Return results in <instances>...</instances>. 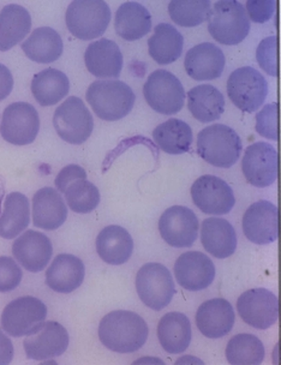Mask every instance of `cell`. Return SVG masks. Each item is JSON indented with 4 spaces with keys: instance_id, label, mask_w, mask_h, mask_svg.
<instances>
[{
    "instance_id": "27",
    "label": "cell",
    "mask_w": 281,
    "mask_h": 365,
    "mask_svg": "<svg viewBox=\"0 0 281 365\" xmlns=\"http://www.w3.org/2000/svg\"><path fill=\"white\" fill-rule=\"evenodd\" d=\"M114 29L123 40L136 41L152 29V16L140 3L126 1L116 12Z\"/></svg>"
},
{
    "instance_id": "12",
    "label": "cell",
    "mask_w": 281,
    "mask_h": 365,
    "mask_svg": "<svg viewBox=\"0 0 281 365\" xmlns=\"http://www.w3.org/2000/svg\"><path fill=\"white\" fill-rule=\"evenodd\" d=\"M237 310L245 324L260 331L272 327L279 319L277 296L267 289H252L242 293L237 301Z\"/></svg>"
},
{
    "instance_id": "38",
    "label": "cell",
    "mask_w": 281,
    "mask_h": 365,
    "mask_svg": "<svg viewBox=\"0 0 281 365\" xmlns=\"http://www.w3.org/2000/svg\"><path fill=\"white\" fill-rule=\"evenodd\" d=\"M70 210L78 214L91 213L100 203L99 189L87 178L73 180L64 192Z\"/></svg>"
},
{
    "instance_id": "23",
    "label": "cell",
    "mask_w": 281,
    "mask_h": 365,
    "mask_svg": "<svg viewBox=\"0 0 281 365\" xmlns=\"http://www.w3.org/2000/svg\"><path fill=\"white\" fill-rule=\"evenodd\" d=\"M86 268L82 259L70 254H61L46 270V285L58 293H71L84 280Z\"/></svg>"
},
{
    "instance_id": "3",
    "label": "cell",
    "mask_w": 281,
    "mask_h": 365,
    "mask_svg": "<svg viewBox=\"0 0 281 365\" xmlns=\"http://www.w3.org/2000/svg\"><path fill=\"white\" fill-rule=\"evenodd\" d=\"M242 148L240 137L230 126L215 124L198 133V155L214 168H232L240 160Z\"/></svg>"
},
{
    "instance_id": "2",
    "label": "cell",
    "mask_w": 281,
    "mask_h": 365,
    "mask_svg": "<svg viewBox=\"0 0 281 365\" xmlns=\"http://www.w3.org/2000/svg\"><path fill=\"white\" fill-rule=\"evenodd\" d=\"M87 101L94 113L106 122H117L131 112L136 96L122 81H96L88 87Z\"/></svg>"
},
{
    "instance_id": "41",
    "label": "cell",
    "mask_w": 281,
    "mask_h": 365,
    "mask_svg": "<svg viewBox=\"0 0 281 365\" xmlns=\"http://www.w3.org/2000/svg\"><path fill=\"white\" fill-rule=\"evenodd\" d=\"M256 58L260 66L268 75L277 77V36H270L261 41L256 51Z\"/></svg>"
},
{
    "instance_id": "17",
    "label": "cell",
    "mask_w": 281,
    "mask_h": 365,
    "mask_svg": "<svg viewBox=\"0 0 281 365\" xmlns=\"http://www.w3.org/2000/svg\"><path fill=\"white\" fill-rule=\"evenodd\" d=\"M175 277L183 289L198 292L212 285L215 266L208 256L200 251H188L175 261Z\"/></svg>"
},
{
    "instance_id": "31",
    "label": "cell",
    "mask_w": 281,
    "mask_h": 365,
    "mask_svg": "<svg viewBox=\"0 0 281 365\" xmlns=\"http://www.w3.org/2000/svg\"><path fill=\"white\" fill-rule=\"evenodd\" d=\"M22 50L31 61L39 64H51L63 54L64 45L61 35L48 27L35 29L22 43Z\"/></svg>"
},
{
    "instance_id": "25",
    "label": "cell",
    "mask_w": 281,
    "mask_h": 365,
    "mask_svg": "<svg viewBox=\"0 0 281 365\" xmlns=\"http://www.w3.org/2000/svg\"><path fill=\"white\" fill-rule=\"evenodd\" d=\"M96 252L103 262L112 266H121L129 261L133 255V237L126 228L118 225H110L100 231L96 240Z\"/></svg>"
},
{
    "instance_id": "33",
    "label": "cell",
    "mask_w": 281,
    "mask_h": 365,
    "mask_svg": "<svg viewBox=\"0 0 281 365\" xmlns=\"http://www.w3.org/2000/svg\"><path fill=\"white\" fill-rule=\"evenodd\" d=\"M153 138L163 152L171 155L189 152L194 141L190 125L177 118L168 119V122L156 126Z\"/></svg>"
},
{
    "instance_id": "22",
    "label": "cell",
    "mask_w": 281,
    "mask_h": 365,
    "mask_svg": "<svg viewBox=\"0 0 281 365\" xmlns=\"http://www.w3.org/2000/svg\"><path fill=\"white\" fill-rule=\"evenodd\" d=\"M84 63L91 75L100 78H117L122 73L123 54L112 40L100 38L91 42L84 53Z\"/></svg>"
},
{
    "instance_id": "37",
    "label": "cell",
    "mask_w": 281,
    "mask_h": 365,
    "mask_svg": "<svg viewBox=\"0 0 281 365\" xmlns=\"http://www.w3.org/2000/svg\"><path fill=\"white\" fill-rule=\"evenodd\" d=\"M212 4L208 0H172L168 14L180 27H196L208 19Z\"/></svg>"
},
{
    "instance_id": "39",
    "label": "cell",
    "mask_w": 281,
    "mask_h": 365,
    "mask_svg": "<svg viewBox=\"0 0 281 365\" xmlns=\"http://www.w3.org/2000/svg\"><path fill=\"white\" fill-rule=\"evenodd\" d=\"M22 269L15 259L0 256V292H10L19 287L22 282Z\"/></svg>"
},
{
    "instance_id": "11",
    "label": "cell",
    "mask_w": 281,
    "mask_h": 365,
    "mask_svg": "<svg viewBox=\"0 0 281 365\" xmlns=\"http://www.w3.org/2000/svg\"><path fill=\"white\" fill-rule=\"evenodd\" d=\"M39 130L38 110L31 103H14L5 108L0 133L10 145H31L38 136Z\"/></svg>"
},
{
    "instance_id": "9",
    "label": "cell",
    "mask_w": 281,
    "mask_h": 365,
    "mask_svg": "<svg viewBox=\"0 0 281 365\" xmlns=\"http://www.w3.org/2000/svg\"><path fill=\"white\" fill-rule=\"evenodd\" d=\"M145 101L153 110L163 115H173L182 110L185 91L180 81L168 70H155L143 86Z\"/></svg>"
},
{
    "instance_id": "26",
    "label": "cell",
    "mask_w": 281,
    "mask_h": 365,
    "mask_svg": "<svg viewBox=\"0 0 281 365\" xmlns=\"http://www.w3.org/2000/svg\"><path fill=\"white\" fill-rule=\"evenodd\" d=\"M201 243L217 259H228L237 249V235L228 220L208 217L202 222Z\"/></svg>"
},
{
    "instance_id": "42",
    "label": "cell",
    "mask_w": 281,
    "mask_h": 365,
    "mask_svg": "<svg viewBox=\"0 0 281 365\" xmlns=\"http://www.w3.org/2000/svg\"><path fill=\"white\" fill-rule=\"evenodd\" d=\"M277 3L273 0H249L247 3V10L251 21L255 23H265L270 21L275 11ZM249 19V21H250Z\"/></svg>"
},
{
    "instance_id": "18",
    "label": "cell",
    "mask_w": 281,
    "mask_h": 365,
    "mask_svg": "<svg viewBox=\"0 0 281 365\" xmlns=\"http://www.w3.org/2000/svg\"><path fill=\"white\" fill-rule=\"evenodd\" d=\"M243 232L251 243H274L277 240V205L265 200L251 205L244 213Z\"/></svg>"
},
{
    "instance_id": "28",
    "label": "cell",
    "mask_w": 281,
    "mask_h": 365,
    "mask_svg": "<svg viewBox=\"0 0 281 365\" xmlns=\"http://www.w3.org/2000/svg\"><path fill=\"white\" fill-rule=\"evenodd\" d=\"M191 336L190 321L182 312H168L160 319L158 338L168 354H183L190 345Z\"/></svg>"
},
{
    "instance_id": "1",
    "label": "cell",
    "mask_w": 281,
    "mask_h": 365,
    "mask_svg": "<svg viewBox=\"0 0 281 365\" xmlns=\"http://www.w3.org/2000/svg\"><path fill=\"white\" fill-rule=\"evenodd\" d=\"M148 324L138 314L116 310L103 317L99 324V339L103 346L118 354H133L145 346L148 339Z\"/></svg>"
},
{
    "instance_id": "34",
    "label": "cell",
    "mask_w": 281,
    "mask_h": 365,
    "mask_svg": "<svg viewBox=\"0 0 281 365\" xmlns=\"http://www.w3.org/2000/svg\"><path fill=\"white\" fill-rule=\"evenodd\" d=\"M70 81L57 68H46L31 81V93L41 106H53L68 96Z\"/></svg>"
},
{
    "instance_id": "6",
    "label": "cell",
    "mask_w": 281,
    "mask_h": 365,
    "mask_svg": "<svg viewBox=\"0 0 281 365\" xmlns=\"http://www.w3.org/2000/svg\"><path fill=\"white\" fill-rule=\"evenodd\" d=\"M135 284L140 301L155 312L166 308L175 294L171 272L161 263L150 262L140 267Z\"/></svg>"
},
{
    "instance_id": "44",
    "label": "cell",
    "mask_w": 281,
    "mask_h": 365,
    "mask_svg": "<svg viewBox=\"0 0 281 365\" xmlns=\"http://www.w3.org/2000/svg\"><path fill=\"white\" fill-rule=\"evenodd\" d=\"M14 88V77L9 68L0 64V101L6 99L11 94Z\"/></svg>"
},
{
    "instance_id": "30",
    "label": "cell",
    "mask_w": 281,
    "mask_h": 365,
    "mask_svg": "<svg viewBox=\"0 0 281 365\" xmlns=\"http://www.w3.org/2000/svg\"><path fill=\"white\" fill-rule=\"evenodd\" d=\"M31 28V14L21 5H6L0 11V51L6 52L26 38Z\"/></svg>"
},
{
    "instance_id": "35",
    "label": "cell",
    "mask_w": 281,
    "mask_h": 365,
    "mask_svg": "<svg viewBox=\"0 0 281 365\" xmlns=\"http://www.w3.org/2000/svg\"><path fill=\"white\" fill-rule=\"evenodd\" d=\"M31 222V208L27 196L11 192L5 198L4 210L0 215V237L14 240L19 236Z\"/></svg>"
},
{
    "instance_id": "10",
    "label": "cell",
    "mask_w": 281,
    "mask_h": 365,
    "mask_svg": "<svg viewBox=\"0 0 281 365\" xmlns=\"http://www.w3.org/2000/svg\"><path fill=\"white\" fill-rule=\"evenodd\" d=\"M47 308L39 298L26 296L10 302L1 314V327L10 336L31 334L45 322Z\"/></svg>"
},
{
    "instance_id": "19",
    "label": "cell",
    "mask_w": 281,
    "mask_h": 365,
    "mask_svg": "<svg viewBox=\"0 0 281 365\" xmlns=\"http://www.w3.org/2000/svg\"><path fill=\"white\" fill-rule=\"evenodd\" d=\"M12 254L24 269L38 273L50 262L53 247L46 235L29 230L14 242Z\"/></svg>"
},
{
    "instance_id": "16",
    "label": "cell",
    "mask_w": 281,
    "mask_h": 365,
    "mask_svg": "<svg viewBox=\"0 0 281 365\" xmlns=\"http://www.w3.org/2000/svg\"><path fill=\"white\" fill-rule=\"evenodd\" d=\"M242 171L251 185L270 187L277 177V150L267 142H256L249 145L242 160Z\"/></svg>"
},
{
    "instance_id": "29",
    "label": "cell",
    "mask_w": 281,
    "mask_h": 365,
    "mask_svg": "<svg viewBox=\"0 0 281 365\" xmlns=\"http://www.w3.org/2000/svg\"><path fill=\"white\" fill-rule=\"evenodd\" d=\"M188 108L193 117L201 123L218 120L225 112V98L210 84H201L188 93Z\"/></svg>"
},
{
    "instance_id": "14",
    "label": "cell",
    "mask_w": 281,
    "mask_h": 365,
    "mask_svg": "<svg viewBox=\"0 0 281 365\" xmlns=\"http://www.w3.org/2000/svg\"><path fill=\"white\" fill-rule=\"evenodd\" d=\"M68 333L65 327L56 321L42 322L34 331L27 335L23 341L24 351L29 359L47 361L59 357L68 350Z\"/></svg>"
},
{
    "instance_id": "15",
    "label": "cell",
    "mask_w": 281,
    "mask_h": 365,
    "mask_svg": "<svg viewBox=\"0 0 281 365\" xmlns=\"http://www.w3.org/2000/svg\"><path fill=\"white\" fill-rule=\"evenodd\" d=\"M198 217L183 205H173L160 217L161 238L173 247H190L198 238Z\"/></svg>"
},
{
    "instance_id": "36",
    "label": "cell",
    "mask_w": 281,
    "mask_h": 365,
    "mask_svg": "<svg viewBox=\"0 0 281 365\" xmlns=\"http://www.w3.org/2000/svg\"><path fill=\"white\" fill-rule=\"evenodd\" d=\"M226 358L233 365H259L265 359V346L256 335L237 334L228 342Z\"/></svg>"
},
{
    "instance_id": "40",
    "label": "cell",
    "mask_w": 281,
    "mask_h": 365,
    "mask_svg": "<svg viewBox=\"0 0 281 365\" xmlns=\"http://www.w3.org/2000/svg\"><path fill=\"white\" fill-rule=\"evenodd\" d=\"M256 131L268 140H277V105L268 103L256 115Z\"/></svg>"
},
{
    "instance_id": "24",
    "label": "cell",
    "mask_w": 281,
    "mask_h": 365,
    "mask_svg": "<svg viewBox=\"0 0 281 365\" xmlns=\"http://www.w3.org/2000/svg\"><path fill=\"white\" fill-rule=\"evenodd\" d=\"M68 217V207L52 187H42L33 197V224L36 227L54 231L64 224Z\"/></svg>"
},
{
    "instance_id": "8",
    "label": "cell",
    "mask_w": 281,
    "mask_h": 365,
    "mask_svg": "<svg viewBox=\"0 0 281 365\" xmlns=\"http://www.w3.org/2000/svg\"><path fill=\"white\" fill-rule=\"evenodd\" d=\"M53 125L63 141L82 145L93 133L94 119L80 98L70 96L54 112Z\"/></svg>"
},
{
    "instance_id": "5",
    "label": "cell",
    "mask_w": 281,
    "mask_h": 365,
    "mask_svg": "<svg viewBox=\"0 0 281 365\" xmlns=\"http://www.w3.org/2000/svg\"><path fill=\"white\" fill-rule=\"evenodd\" d=\"M110 21L111 9L103 0H73L65 14L68 31L83 41L100 38Z\"/></svg>"
},
{
    "instance_id": "32",
    "label": "cell",
    "mask_w": 281,
    "mask_h": 365,
    "mask_svg": "<svg viewBox=\"0 0 281 365\" xmlns=\"http://www.w3.org/2000/svg\"><path fill=\"white\" fill-rule=\"evenodd\" d=\"M183 46V35L171 24L160 23L148 40L149 56L158 64H172L182 56Z\"/></svg>"
},
{
    "instance_id": "43",
    "label": "cell",
    "mask_w": 281,
    "mask_h": 365,
    "mask_svg": "<svg viewBox=\"0 0 281 365\" xmlns=\"http://www.w3.org/2000/svg\"><path fill=\"white\" fill-rule=\"evenodd\" d=\"M87 178V173L84 171V168H81L78 165H68L58 173L54 180V184L57 187L58 191L64 194L66 187L76 179Z\"/></svg>"
},
{
    "instance_id": "21",
    "label": "cell",
    "mask_w": 281,
    "mask_h": 365,
    "mask_svg": "<svg viewBox=\"0 0 281 365\" xmlns=\"http://www.w3.org/2000/svg\"><path fill=\"white\" fill-rule=\"evenodd\" d=\"M184 68L193 80H217L224 73V52L214 43L203 42L188 51Z\"/></svg>"
},
{
    "instance_id": "20",
    "label": "cell",
    "mask_w": 281,
    "mask_h": 365,
    "mask_svg": "<svg viewBox=\"0 0 281 365\" xmlns=\"http://www.w3.org/2000/svg\"><path fill=\"white\" fill-rule=\"evenodd\" d=\"M235 319L231 303L224 298H214L200 305L196 312V326L205 338L220 339L232 331Z\"/></svg>"
},
{
    "instance_id": "4",
    "label": "cell",
    "mask_w": 281,
    "mask_h": 365,
    "mask_svg": "<svg viewBox=\"0 0 281 365\" xmlns=\"http://www.w3.org/2000/svg\"><path fill=\"white\" fill-rule=\"evenodd\" d=\"M208 31L223 45H238L250 31V21L243 4L236 0H221L213 5L208 16Z\"/></svg>"
},
{
    "instance_id": "13",
    "label": "cell",
    "mask_w": 281,
    "mask_h": 365,
    "mask_svg": "<svg viewBox=\"0 0 281 365\" xmlns=\"http://www.w3.org/2000/svg\"><path fill=\"white\" fill-rule=\"evenodd\" d=\"M191 197L198 210L210 215L230 213L236 205L231 187L215 175L200 177L191 187Z\"/></svg>"
},
{
    "instance_id": "45",
    "label": "cell",
    "mask_w": 281,
    "mask_h": 365,
    "mask_svg": "<svg viewBox=\"0 0 281 365\" xmlns=\"http://www.w3.org/2000/svg\"><path fill=\"white\" fill-rule=\"evenodd\" d=\"M14 358V345L11 340L0 329V365H8Z\"/></svg>"
},
{
    "instance_id": "7",
    "label": "cell",
    "mask_w": 281,
    "mask_h": 365,
    "mask_svg": "<svg viewBox=\"0 0 281 365\" xmlns=\"http://www.w3.org/2000/svg\"><path fill=\"white\" fill-rule=\"evenodd\" d=\"M228 96L240 110L252 113L265 103L268 96V83L256 68L244 66L235 70L228 77Z\"/></svg>"
}]
</instances>
